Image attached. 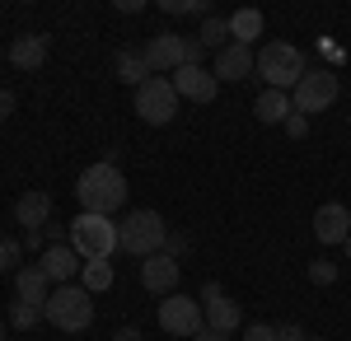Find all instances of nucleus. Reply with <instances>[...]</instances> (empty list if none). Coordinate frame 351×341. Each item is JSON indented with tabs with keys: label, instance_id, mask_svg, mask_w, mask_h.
I'll return each mask as SVG.
<instances>
[{
	"label": "nucleus",
	"instance_id": "nucleus-1",
	"mask_svg": "<svg viewBox=\"0 0 351 341\" xmlns=\"http://www.w3.org/2000/svg\"><path fill=\"white\" fill-rule=\"evenodd\" d=\"M75 197L89 215H112L127 206V173L117 164H89L75 183Z\"/></svg>",
	"mask_w": 351,
	"mask_h": 341
},
{
	"label": "nucleus",
	"instance_id": "nucleus-2",
	"mask_svg": "<svg viewBox=\"0 0 351 341\" xmlns=\"http://www.w3.org/2000/svg\"><path fill=\"white\" fill-rule=\"evenodd\" d=\"M164 238H169V229H164L160 210H127V220L117 225V248L127 257H141V262L164 253Z\"/></svg>",
	"mask_w": 351,
	"mask_h": 341
},
{
	"label": "nucleus",
	"instance_id": "nucleus-3",
	"mask_svg": "<svg viewBox=\"0 0 351 341\" xmlns=\"http://www.w3.org/2000/svg\"><path fill=\"white\" fill-rule=\"evenodd\" d=\"M309 71V61L300 52L295 42H267L263 52H258V75L267 79V89H281V94H291L300 79Z\"/></svg>",
	"mask_w": 351,
	"mask_h": 341
},
{
	"label": "nucleus",
	"instance_id": "nucleus-4",
	"mask_svg": "<svg viewBox=\"0 0 351 341\" xmlns=\"http://www.w3.org/2000/svg\"><path fill=\"white\" fill-rule=\"evenodd\" d=\"M47 323H56L61 332H84L89 323H94V294L84 286H56L52 299H47V309H43Z\"/></svg>",
	"mask_w": 351,
	"mask_h": 341
},
{
	"label": "nucleus",
	"instance_id": "nucleus-5",
	"mask_svg": "<svg viewBox=\"0 0 351 341\" xmlns=\"http://www.w3.org/2000/svg\"><path fill=\"white\" fill-rule=\"evenodd\" d=\"M71 248L80 253V257H112L117 253V225H112V215H75L71 220Z\"/></svg>",
	"mask_w": 351,
	"mask_h": 341
},
{
	"label": "nucleus",
	"instance_id": "nucleus-6",
	"mask_svg": "<svg viewBox=\"0 0 351 341\" xmlns=\"http://www.w3.org/2000/svg\"><path fill=\"white\" fill-rule=\"evenodd\" d=\"M132 103H136V117H141V122H150V127H169V122L178 117V103H183V99H178V89H173V79H169V75H150L141 89H136Z\"/></svg>",
	"mask_w": 351,
	"mask_h": 341
},
{
	"label": "nucleus",
	"instance_id": "nucleus-7",
	"mask_svg": "<svg viewBox=\"0 0 351 341\" xmlns=\"http://www.w3.org/2000/svg\"><path fill=\"white\" fill-rule=\"evenodd\" d=\"M337 94H342V84L332 71H304V79L291 89V108L300 117H314V112H328L337 103Z\"/></svg>",
	"mask_w": 351,
	"mask_h": 341
},
{
	"label": "nucleus",
	"instance_id": "nucleus-8",
	"mask_svg": "<svg viewBox=\"0 0 351 341\" xmlns=\"http://www.w3.org/2000/svg\"><path fill=\"white\" fill-rule=\"evenodd\" d=\"M160 327L169 337H197V332L206 327V314H202L197 299H188V294L173 290L169 299H160Z\"/></svg>",
	"mask_w": 351,
	"mask_h": 341
},
{
	"label": "nucleus",
	"instance_id": "nucleus-9",
	"mask_svg": "<svg viewBox=\"0 0 351 341\" xmlns=\"http://www.w3.org/2000/svg\"><path fill=\"white\" fill-rule=\"evenodd\" d=\"M202 304H206V327H216V332H225V337H230V332H239V323H243L239 304H234L216 281H206V286H202Z\"/></svg>",
	"mask_w": 351,
	"mask_h": 341
},
{
	"label": "nucleus",
	"instance_id": "nucleus-10",
	"mask_svg": "<svg viewBox=\"0 0 351 341\" xmlns=\"http://www.w3.org/2000/svg\"><path fill=\"white\" fill-rule=\"evenodd\" d=\"M169 79L178 89V99H192V103H216V94H220V79L206 66H178Z\"/></svg>",
	"mask_w": 351,
	"mask_h": 341
},
{
	"label": "nucleus",
	"instance_id": "nucleus-11",
	"mask_svg": "<svg viewBox=\"0 0 351 341\" xmlns=\"http://www.w3.org/2000/svg\"><path fill=\"white\" fill-rule=\"evenodd\" d=\"M314 238L324 243V248H342L351 238V210L342 201H328V206L314 210Z\"/></svg>",
	"mask_w": 351,
	"mask_h": 341
},
{
	"label": "nucleus",
	"instance_id": "nucleus-12",
	"mask_svg": "<svg viewBox=\"0 0 351 341\" xmlns=\"http://www.w3.org/2000/svg\"><path fill=\"white\" fill-rule=\"evenodd\" d=\"M141 286L150 290V294H160V299H169V294H173V286H178V262H173L169 253L145 257V262H141Z\"/></svg>",
	"mask_w": 351,
	"mask_h": 341
},
{
	"label": "nucleus",
	"instance_id": "nucleus-13",
	"mask_svg": "<svg viewBox=\"0 0 351 341\" xmlns=\"http://www.w3.org/2000/svg\"><path fill=\"white\" fill-rule=\"evenodd\" d=\"M141 52H145V61H150L155 75H164V71L173 75V71L183 66V38H178V33H155Z\"/></svg>",
	"mask_w": 351,
	"mask_h": 341
},
{
	"label": "nucleus",
	"instance_id": "nucleus-14",
	"mask_svg": "<svg viewBox=\"0 0 351 341\" xmlns=\"http://www.w3.org/2000/svg\"><path fill=\"white\" fill-rule=\"evenodd\" d=\"M38 266L47 271V281H52V286H66L71 276H80L84 262H80V253H75L71 243H47V253L38 257Z\"/></svg>",
	"mask_w": 351,
	"mask_h": 341
},
{
	"label": "nucleus",
	"instance_id": "nucleus-15",
	"mask_svg": "<svg viewBox=\"0 0 351 341\" xmlns=\"http://www.w3.org/2000/svg\"><path fill=\"white\" fill-rule=\"evenodd\" d=\"M14 299H19V304H33V309H47V299H52L47 271H43V266H19V271H14Z\"/></svg>",
	"mask_w": 351,
	"mask_h": 341
},
{
	"label": "nucleus",
	"instance_id": "nucleus-16",
	"mask_svg": "<svg viewBox=\"0 0 351 341\" xmlns=\"http://www.w3.org/2000/svg\"><path fill=\"white\" fill-rule=\"evenodd\" d=\"M253 71H258V56L248 52L243 42H230L225 52H216V66H211V75H216V79H234V84L248 79Z\"/></svg>",
	"mask_w": 351,
	"mask_h": 341
},
{
	"label": "nucleus",
	"instance_id": "nucleus-17",
	"mask_svg": "<svg viewBox=\"0 0 351 341\" xmlns=\"http://www.w3.org/2000/svg\"><path fill=\"white\" fill-rule=\"evenodd\" d=\"M14 220H19L24 229H47V225H52V197H47V192H24V197L14 201Z\"/></svg>",
	"mask_w": 351,
	"mask_h": 341
},
{
	"label": "nucleus",
	"instance_id": "nucleus-18",
	"mask_svg": "<svg viewBox=\"0 0 351 341\" xmlns=\"http://www.w3.org/2000/svg\"><path fill=\"white\" fill-rule=\"evenodd\" d=\"M291 112H295V108H291V94H281V89H263V94L253 99V117H258L263 127H281Z\"/></svg>",
	"mask_w": 351,
	"mask_h": 341
},
{
	"label": "nucleus",
	"instance_id": "nucleus-19",
	"mask_svg": "<svg viewBox=\"0 0 351 341\" xmlns=\"http://www.w3.org/2000/svg\"><path fill=\"white\" fill-rule=\"evenodd\" d=\"M10 61H14L19 71H38V66L47 61V38H43V33L14 38V42H10Z\"/></svg>",
	"mask_w": 351,
	"mask_h": 341
},
{
	"label": "nucleus",
	"instance_id": "nucleus-20",
	"mask_svg": "<svg viewBox=\"0 0 351 341\" xmlns=\"http://www.w3.org/2000/svg\"><path fill=\"white\" fill-rule=\"evenodd\" d=\"M150 75H155V71H150L145 52H132V47H122V52H117V79H122V84L141 89V84H145Z\"/></svg>",
	"mask_w": 351,
	"mask_h": 341
},
{
	"label": "nucleus",
	"instance_id": "nucleus-21",
	"mask_svg": "<svg viewBox=\"0 0 351 341\" xmlns=\"http://www.w3.org/2000/svg\"><path fill=\"white\" fill-rule=\"evenodd\" d=\"M225 24H230V42H243V47H248V42L267 28V24H263V10H253V5H248V10H239V14H230Z\"/></svg>",
	"mask_w": 351,
	"mask_h": 341
},
{
	"label": "nucleus",
	"instance_id": "nucleus-22",
	"mask_svg": "<svg viewBox=\"0 0 351 341\" xmlns=\"http://www.w3.org/2000/svg\"><path fill=\"white\" fill-rule=\"evenodd\" d=\"M80 286H89V294L112 290V257H84L80 266Z\"/></svg>",
	"mask_w": 351,
	"mask_h": 341
},
{
	"label": "nucleus",
	"instance_id": "nucleus-23",
	"mask_svg": "<svg viewBox=\"0 0 351 341\" xmlns=\"http://www.w3.org/2000/svg\"><path fill=\"white\" fill-rule=\"evenodd\" d=\"M197 42H202V47H216V52H225V47H230V24L206 14V19H202V28H197Z\"/></svg>",
	"mask_w": 351,
	"mask_h": 341
},
{
	"label": "nucleus",
	"instance_id": "nucleus-24",
	"mask_svg": "<svg viewBox=\"0 0 351 341\" xmlns=\"http://www.w3.org/2000/svg\"><path fill=\"white\" fill-rule=\"evenodd\" d=\"M38 323H43V309H33V304H19V299L10 304V327H14V332H33Z\"/></svg>",
	"mask_w": 351,
	"mask_h": 341
},
{
	"label": "nucleus",
	"instance_id": "nucleus-25",
	"mask_svg": "<svg viewBox=\"0 0 351 341\" xmlns=\"http://www.w3.org/2000/svg\"><path fill=\"white\" fill-rule=\"evenodd\" d=\"M19 253H24V243L0 238V271H19Z\"/></svg>",
	"mask_w": 351,
	"mask_h": 341
},
{
	"label": "nucleus",
	"instance_id": "nucleus-26",
	"mask_svg": "<svg viewBox=\"0 0 351 341\" xmlns=\"http://www.w3.org/2000/svg\"><path fill=\"white\" fill-rule=\"evenodd\" d=\"M309 281H314V286H332V281H337V266L328 262V257L309 262Z\"/></svg>",
	"mask_w": 351,
	"mask_h": 341
},
{
	"label": "nucleus",
	"instance_id": "nucleus-27",
	"mask_svg": "<svg viewBox=\"0 0 351 341\" xmlns=\"http://www.w3.org/2000/svg\"><path fill=\"white\" fill-rule=\"evenodd\" d=\"M164 14H206V5H197V0H164Z\"/></svg>",
	"mask_w": 351,
	"mask_h": 341
},
{
	"label": "nucleus",
	"instance_id": "nucleus-28",
	"mask_svg": "<svg viewBox=\"0 0 351 341\" xmlns=\"http://www.w3.org/2000/svg\"><path fill=\"white\" fill-rule=\"evenodd\" d=\"M243 341H276V327L271 323H253V327H243Z\"/></svg>",
	"mask_w": 351,
	"mask_h": 341
},
{
	"label": "nucleus",
	"instance_id": "nucleus-29",
	"mask_svg": "<svg viewBox=\"0 0 351 341\" xmlns=\"http://www.w3.org/2000/svg\"><path fill=\"white\" fill-rule=\"evenodd\" d=\"M202 52H206V47H202L197 38H183V66H202Z\"/></svg>",
	"mask_w": 351,
	"mask_h": 341
},
{
	"label": "nucleus",
	"instance_id": "nucleus-30",
	"mask_svg": "<svg viewBox=\"0 0 351 341\" xmlns=\"http://www.w3.org/2000/svg\"><path fill=\"white\" fill-rule=\"evenodd\" d=\"M281 127H286V136H291V140H300V136L309 131V117H300V112H291V117H286Z\"/></svg>",
	"mask_w": 351,
	"mask_h": 341
},
{
	"label": "nucleus",
	"instance_id": "nucleus-31",
	"mask_svg": "<svg viewBox=\"0 0 351 341\" xmlns=\"http://www.w3.org/2000/svg\"><path fill=\"white\" fill-rule=\"evenodd\" d=\"M164 253H169V257L178 262V257L188 253V238H183V234H169V238H164Z\"/></svg>",
	"mask_w": 351,
	"mask_h": 341
},
{
	"label": "nucleus",
	"instance_id": "nucleus-32",
	"mask_svg": "<svg viewBox=\"0 0 351 341\" xmlns=\"http://www.w3.org/2000/svg\"><path fill=\"white\" fill-rule=\"evenodd\" d=\"M276 341H309V337H304L300 323H281V327H276Z\"/></svg>",
	"mask_w": 351,
	"mask_h": 341
},
{
	"label": "nucleus",
	"instance_id": "nucleus-33",
	"mask_svg": "<svg viewBox=\"0 0 351 341\" xmlns=\"http://www.w3.org/2000/svg\"><path fill=\"white\" fill-rule=\"evenodd\" d=\"M47 243H52V238H47V229H28V234H24V248H38V253H47Z\"/></svg>",
	"mask_w": 351,
	"mask_h": 341
},
{
	"label": "nucleus",
	"instance_id": "nucleus-34",
	"mask_svg": "<svg viewBox=\"0 0 351 341\" xmlns=\"http://www.w3.org/2000/svg\"><path fill=\"white\" fill-rule=\"evenodd\" d=\"M5 117H14V94H10V89H0V122H5Z\"/></svg>",
	"mask_w": 351,
	"mask_h": 341
},
{
	"label": "nucleus",
	"instance_id": "nucleus-35",
	"mask_svg": "<svg viewBox=\"0 0 351 341\" xmlns=\"http://www.w3.org/2000/svg\"><path fill=\"white\" fill-rule=\"evenodd\" d=\"M112 341H145V337H141V327H117Z\"/></svg>",
	"mask_w": 351,
	"mask_h": 341
},
{
	"label": "nucleus",
	"instance_id": "nucleus-36",
	"mask_svg": "<svg viewBox=\"0 0 351 341\" xmlns=\"http://www.w3.org/2000/svg\"><path fill=\"white\" fill-rule=\"evenodd\" d=\"M192 341H230V337H225V332H216V327H202Z\"/></svg>",
	"mask_w": 351,
	"mask_h": 341
},
{
	"label": "nucleus",
	"instance_id": "nucleus-37",
	"mask_svg": "<svg viewBox=\"0 0 351 341\" xmlns=\"http://www.w3.org/2000/svg\"><path fill=\"white\" fill-rule=\"evenodd\" d=\"M342 253H347V257H351V238H347V243H342Z\"/></svg>",
	"mask_w": 351,
	"mask_h": 341
},
{
	"label": "nucleus",
	"instance_id": "nucleus-38",
	"mask_svg": "<svg viewBox=\"0 0 351 341\" xmlns=\"http://www.w3.org/2000/svg\"><path fill=\"white\" fill-rule=\"evenodd\" d=\"M309 341H324V337H309Z\"/></svg>",
	"mask_w": 351,
	"mask_h": 341
}]
</instances>
